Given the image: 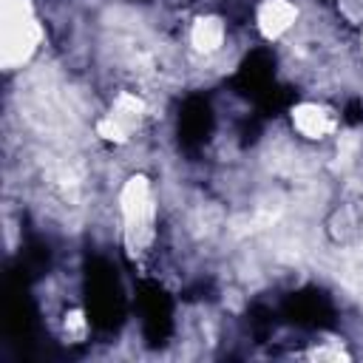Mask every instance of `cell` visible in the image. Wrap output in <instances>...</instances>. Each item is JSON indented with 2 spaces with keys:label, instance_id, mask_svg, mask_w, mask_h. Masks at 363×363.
<instances>
[{
  "label": "cell",
  "instance_id": "6da1fadb",
  "mask_svg": "<svg viewBox=\"0 0 363 363\" xmlns=\"http://www.w3.org/2000/svg\"><path fill=\"white\" fill-rule=\"evenodd\" d=\"M116 207H119V230L125 235V244L133 252H145L156 235V207H159L150 179H145L142 173L128 176L119 187Z\"/></svg>",
  "mask_w": 363,
  "mask_h": 363
},
{
  "label": "cell",
  "instance_id": "7a4b0ae2",
  "mask_svg": "<svg viewBox=\"0 0 363 363\" xmlns=\"http://www.w3.org/2000/svg\"><path fill=\"white\" fill-rule=\"evenodd\" d=\"M43 28L28 0H6L3 6V51L6 65L14 68L17 62H28L31 54L40 48Z\"/></svg>",
  "mask_w": 363,
  "mask_h": 363
},
{
  "label": "cell",
  "instance_id": "3957f363",
  "mask_svg": "<svg viewBox=\"0 0 363 363\" xmlns=\"http://www.w3.org/2000/svg\"><path fill=\"white\" fill-rule=\"evenodd\" d=\"M289 122H292V130L306 142H326L337 133V125H340L335 111L323 102H315V99L298 102L289 111Z\"/></svg>",
  "mask_w": 363,
  "mask_h": 363
},
{
  "label": "cell",
  "instance_id": "277c9868",
  "mask_svg": "<svg viewBox=\"0 0 363 363\" xmlns=\"http://www.w3.org/2000/svg\"><path fill=\"white\" fill-rule=\"evenodd\" d=\"M301 20V9L292 0H261L255 6V28L264 40L286 37Z\"/></svg>",
  "mask_w": 363,
  "mask_h": 363
},
{
  "label": "cell",
  "instance_id": "5b68a950",
  "mask_svg": "<svg viewBox=\"0 0 363 363\" xmlns=\"http://www.w3.org/2000/svg\"><path fill=\"white\" fill-rule=\"evenodd\" d=\"M187 45L204 60L221 54L227 45V23L218 14H199L187 28Z\"/></svg>",
  "mask_w": 363,
  "mask_h": 363
},
{
  "label": "cell",
  "instance_id": "8992f818",
  "mask_svg": "<svg viewBox=\"0 0 363 363\" xmlns=\"http://www.w3.org/2000/svg\"><path fill=\"white\" fill-rule=\"evenodd\" d=\"M337 14L352 26H363V0H337Z\"/></svg>",
  "mask_w": 363,
  "mask_h": 363
},
{
  "label": "cell",
  "instance_id": "52a82bcc",
  "mask_svg": "<svg viewBox=\"0 0 363 363\" xmlns=\"http://www.w3.org/2000/svg\"><path fill=\"white\" fill-rule=\"evenodd\" d=\"M360 57H363V31H360Z\"/></svg>",
  "mask_w": 363,
  "mask_h": 363
}]
</instances>
